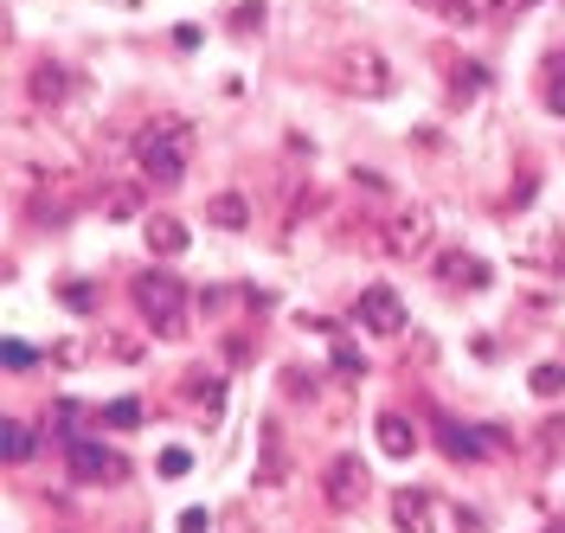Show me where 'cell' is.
<instances>
[{
  "mask_svg": "<svg viewBox=\"0 0 565 533\" xmlns=\"http://www.w3.org/2000/svg\"><path fill=\"white\" fill-rule=\"evenodd\" d=\"M527 386L540 392V398H559V392H565V366H559V360H540V366L527 373Z\"/></svg>",
  "mask_w": 565,
  "mask_h": 533,
  "instance_id": "cell-20",
  "label": "cell"
},
{
  "mask_svg": "<svg viewBox=\"0 0 565 533\" xmlns=\"http://www.w3.org/2000/svg\"><path fill=\"white\" fill-rule=\"evenodd\" d=\"M180 533H206V508H186L180 514Z\"/></svg>",
  "mask_w": 565,
  "mask_h": 533,
  "instance_id": "cell-31",
  "label": "cell"
},
{
  "mask_svg": "<svg viewBox=\"0 0 565 533\" xmlns=\"http://www.w3.org/2000/svg\"><path fill=\"white\" fill-rule=\"evenodd\" d=\"M26 90H33V104H45V109L65 104V97H71V72L58 65V58H39L33 77H26Z\"/></svg>",
  "mask_w": 565,
  "mask_h": 533,
  "instance_id": "cell-11",
  "label": "cell"
},
{
  "mask_svg": "<svg viewBox=\"0 0 565 533\" xmlns=\"http://www.w3.org/2000/svg\"><path fill=\"white\" fill-rule=\"evenodd\" d=\"M58 296H65V309H77V316H84V309H97V289H90V284H65Z\"/></svg>",
  "mask_w": 565,
  "mask_h": 533,
  "instance_id": "cell-28",
  "label": "cell"
},
{
  "mask_svg": "<svg viewBox=\"0 0 565 533\" xmlns=\"http://www.w3.org/2000/svg\"><path fill=\"white\" fill-rule=\"evenodd\" d=\"M546 104H553V116H565V72H553V84H546Z\"/></svg>",
  "mask_w": 565,
  "mask_h": 533,
  "instance_id": "cell-30",
  "label": "cell"
},
{
  "mask_svg": "<svg viewBox=\"0 0 565 533\" xmlns=\"http://www.w3.org/2000/svg\"><path fill=\"white\" fill-rule=\"evenodd\" d=\"M186 469H193V450H161V476H186Z\"/></svg>",
  "mask_w": 565,
  "mask_h": 533,
  "instance_id": "cell-29",
  "label": "cell"
},
{
  "mask_svg": "<svg viewBox=\"0 0 565 533\" xmlns=\"http://www.w3.org/2000/svg\"><path fill=\"white\" fill-rule=\"evenodd\" d=\"M0 360H7V373H26V366H39V354L26 348V341H13V334L0 341Z\"/></svg>",
  "mask_w": 565,
  "mask_h": 533,
  "instance_id": "cell-23",
  "label": "cell"
},
{
  "mask_svg": "<svg viewBox=\"0 0 565 533\" xmlns=\"http://www.w3.org/2000/svg\"><path fill=\"white\" fill-rule=\"evenodd\" d=\"M136 161L154 186H174V180L186 174V122H180V116H161L154 129H141Z\"/></svg>",
  "mask_w": 565,
  "mask_h": 533,
  "instance_id": "cell-2",
  "label": "cell"
},
{
  "mask_svg": "<svg viewBox=\"0 0 565 533\" xmlns=\"http://www.w3.org/2000/svg\"><path fill=\"white\" fill-rule=\"evenodd\" d=\"M437 7H444V13H450V7H457V0H437Z\"/></svg>",
  "mask_w": 565,
  "mask_h": 533,
  "instance_id": "cell-33",
  "label": "cell"
},
{
  "mask_svg": "<svg viewBox=\"0 0 565 533\" xmlns=\"http://www.w3.org/2000/svg\"><path fill=\"white\" fill-rule=\"evenodd\" d=\"M0 444H7V462H33L39 457V430L20 425V418H7V425H0Z\"/></svg>",
  "mask_w": 565,
  "mask_h": 533,
  "instance_id": "cell-16",
  "label": "cell"
},
{
  "mask_svg": "<svg viewBox=\"0 0 565 533\" xmlns=\"http://www.w3.org/2000/svg\"><path fill=\"white\" fill-rule=\"evenodd\" d=\"M392 527L398 533H437V501L424 489H398L392 495Z\"/></svg>",
  "mask_w": 565,
  "mask_h": 533,
  "instance_id": "cell-8",
  "label": "cell"
},
{
  "mask_svg": "<svg viewBox=\"0 0 565 533\" xmlns=\"http://www.w3.org/2000/svg\"><path fill=\"white\" fill-rule=\"evenodd\" d=\"M437 444H444V457H457V462H482V457H494L489 450V437L482 430H469V425H437Z\"/></svg>",
  "mask_w": 565,
  "mask_h": 533,
  "instance_id": "cell-10",
  "label": "cell"
},
{
  "mask_svg": "<svg viewBox=\"0 0 565 533\" xmlns=\"http://www.w3.org/2000/svg\"><path fill=\"white\" fill-rule=\"evenodd\" d=\"M206 225H218V232H245V225H250V200H245V193H212Z\"/></svg>",
  "mask_w": 565,
  "mask_h": 533,
  "instance_id": "cell-14",
  "label": "cell"
},
{
  "mask_svg": "<svg viewBox=\"0 0 565 533\" xmlns=\"http://www.w3.org/2000/svg\"><path fill=\"white\" fill-rule=\"evenodd\" d=\"M186 398H200L206 412L225 405V380H212V373H186Z\"/></svg>",
  "mask_w": 565,
  "mask_h": 533,
  "instance_id": "cell-21",
  "label": "cell"
},
{
  "mask_svg": "<svg viewBox=\"0 0 565 533\" xmlns=\"http://www.w3.org/2000/svg\"><path fill=\"white\" fill-rule=\"evenodd\" d=\"M334 84L348 90V97H360V104H380V97H392V65L380 45H348L341 52V65H334Z\"/></svg>",
  "mask_w": 565,
  "mask_h": 533,
  "instance_id": "cell-3",
  "label": "cell"
},
{
  "mask_svg": "<svg viewBox=\"0 0 565 533\" xmlns=\"http://www.w3.org/2000/svg\"><path fill=\"white\" fill-rule=\"evenodd\" d=\"M437 277H444V284H457V289H482L494 270L482 264V257H469V250H444V257H437Z\"/></svg>",
  "mask_w": 565,
  "mask_h": 533,
  "instance_id": "cell-12",
  "label": "cell"
},
{
  "mask_svg": "<svg viewBox=\"0 0 565 533\" xmlns=\"http://www.w3.org/2000/svg\"><path fill=\"white\" fill-rule=\"evenodd\" d=\"M373 489V476H366V462L360 457H334L328 462V476H321V495L334 501V508H360Z\"/></svg>",
  "mask_w": 565,
  "mask_h": 533,
  "instance_id": "cell-7",
  "label": "cell"
},
{
  "mask_svg": "<svg viewBox=\"0 0 565 533\" xmlns=\"http://www.w3.org/2000/svg\"><path fill=\"white\" fill-rule=\"evenodd\" d=\"M141 238H148V250H154V257H180V250L193 245V232H186L174 213H154L148 225H141Z\"/></svg>",
  "mask_w": 565,
  "mask_h": 533,
  "instance_id": "cell-9",
  "label": "cell"
},
{
  "mask_svg": "<svg viewBox=\"0 0 565 533\" xmlns=\"http://www.w3.org/2000/svg\"><path fill=\"white\" fill-rule=\"evenodd\" d=\"M97 213L104 218H141V186H122V180L104 186V193H97Z\"/></svg>",
  "mask_w": 565,
  "mask_h": 533,
  "instance_id": "cell-15",
  "label": "cell"
},
{
  "mask_svg": "<svg viewBox=\"0 0 565 533\" xmlns=\"http://www.w3.org/2000/svg\"><path fill=\"white\" fill-rule=\"evenodd\" d=\"M97 354H109V360H141V341H129V334H104V341H97Z\"/></svg>",
  "mask_w": 565,
  "mask_h": 533,
  "instance_id": "cell-26",
  "label": "cell"
},
{
  "mask_svg": "<svg viewBox=\"0 0 565 533\" xmlns=\"http://www.w3.org/2000/svg\"><path fill=\"white\" fill-rule=\"evenodd\" d=\"M225 348H232V360H250V354H257V341H250V334H232Z\"/></svg>",
  "mask_w": 565,
  "mask_h": 533,
  "instance_id": "cell-32",
  "label": "cell"
},
{
  "mask_svg": "<svg viewBox=\"0 0 565 533\" xmlns=\"http://www.w3.org/2000/svg\"><path fill=\"white\" fill-rule=\"evenodd\" d=\"M521 257H527V264H559V257H565V238H559V232H540V238H521Z\"/></svg>",
  "mask_w": 565,
  "mask_h": 533,
  "instance_id": "cell-19",
  "label": "cell"
},
{
  "mask_svg": "<svg viewBox=\"0 0 565 533\" xmlns=\"http://www.w3.org/2000/svg\"><path fill=\"white\" fill-rule=\"evenodd\" d=\"M334 373H353V380H360V373H366V354H360L353 341H334Z\"/></svg>",
  "mask_w": 565,
  "mask_h": 533,
  "instance_id": "cell-25",
  "label": "cell"
},
{
  "mask_svg": "<svg viewBox=\"0 0 565 533\" xmlns=\"http://www.w3.org/2000/svg\"><path fill=\"white\" fill-rule=\"evenodd\" d=\"M232 33H264V0H238L232 7Z\"/></svg>",
  "mask_w": 565,
  "mask_h": 533,
  "instance_id": "cell-22",
  "label": "cell"
},
{
  "mask_svg": "<svg viewBox=\"0 0 565 533\" xmlns=\"http://www.w3.org/2000/svg\"><path fill=\"white\" fill-rule=\"evenodd\" d=\"M430 238H437V218H430V206H398V213L386 218V232H380V250H386V257H398V264H412V257H424V250H430Z\"/></svg>",
  "mask_w": 565,
  "mask_h": 533,
  "instance_id": "cell-4",
  "label": "cell"
},
{
  "mask_svg": "<svg viewBox=\"0 0 565 533\" xmlns=\"http://www.w3.org/2000/svg\"><path fill=\"white\" fill-rule=\"evenodd\" d=\"M282 392L289 398H316V373L309 366H282Z\"/></svg>",
  "mask_w": 565,
  "mask_h": 533,
  "instance_id": "cell-24",
  "label": "cell"
},
{
  "mask_svg": "<svg viewBox=\"0 0 565 533\" xmlns=\"http://www.w3.org/2000/svg\"><path fill=\"white\" fill-rule=\"evenodd\" d=\"M353 321H360L366 334H405V302H398V289L392 284H366L360 289V302H353Z\"/></svg>",
  "mask_w": 565,
  "mask_h": 533,
  "instance_id": "cell-6",
  "label": "cell"
},
{
  "mask_svg": "<svg viewBox=\"0 0 565 533\" xmlns=\"http://www.w3.org/2000/svg\"><path fill=\"white\" fill-rule=\"evenodd\" d=\"M104 425H141V398H116V405H104Z\"/></svg>",
  "mask_w": 565,
  "mask_h": 533,
  "instance_id": "cell-27",
  "label": "cell"
},
{
  "mask_svg": "<svg viewBox=\"0 0 565 533\" xmlns=\"http://www.w3.org/2000/svg\"><path fill=\"white\" fill-rule=\"evenodd\" d=\"M257 482H264V489H277L282 482V437H277V425H264V462H257Z\"/></svg>",
  "mask_w": 565,
  "mask_h": 533,
  "instance_id": "cell-18",
  "label": "cell"
},
{
  "mask_svg": "<svg viewBox=\"0 0 565 533\" xmlns=\"http://www.w3.org/2000/svg\"><path fill=\"white\" fill-rule=\"evenodd\" d=\"M129 296H136L141 321L154 334H186V277H174V270H141L136 284H129Z\"/></svg>",
  "mask_w": 565,
  "mask_h": 533,
  "instance_id": "cell-1",
  "label": "cell"
},
{
  "mask_svg": "<svg viewBox=\"0 0 565 533\" xmlns=\"http://www.w3.org/2000/svg\"><path fill=\"white\" fill-rule=\"evenodd\" d=\"M65 457H71V476H77V482H104V489L129 482V457H116V450L90 444V437H71Z\"/></svg>",
  "mask_w": 565,
  "mask_h": 533,
  "instance_id": "cell-5",
  "label": "cell"
},
{
  "mask_svg": "<svg viewBox=\"0 0 565 533\" xmlns=\"http://www.w3.org/2000/svg\"><path fill=\"white\" fill-rule=\"evenodd\" d=\"M489 84V65H476V58H462V65H450V104H462V97H476Z\"/></svg>",
  "mask_w": 565,
  "mask_h": 533,
  "instance_id": "cell-17",
  "label": "cell"
},
{
  "mask_svg": "<svg viewBox=\"0 0 565 533\" xmlns=\"http://www.w3.org/2000/svg\"><path fill=\"white\" fill-rule=\"evenodd\" d=\"M380 450L386 457H412L418 450V425L405 412H380Z\"/></svg>",
  "mask_w": 565,
  "mask_h": 533,
  "instance_id": "cell-13",
  "label": "cell"
}]
</instances>
